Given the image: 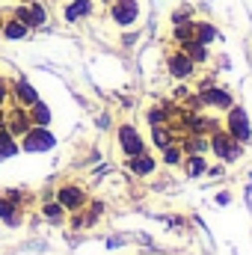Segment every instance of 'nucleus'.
I'll list each match as a JSON object with an SVG mask.
<instances>
[{
	"mask_svg": "<svg viewBox=\"0 0 252 255\" xmlns=\"http://www.w3.org/2000/svg\"><path fill=\"white\" fill-rule=\"evenodd\" d=\"M3 128H6L12 136H24V133L33 128V119H30V113H27L24 107H15V110L6 116V125Z\"/></svg>",
	"mask_w": 252,
	"mask_h": 255,
	"instance_id": "obj_8",
	"label": "nucleus"
},
{
	"mask_svg": "<svg viewBox=\"0 0 252 255\" xmlns=\"http://www.w3.org/2000/svg\"><path fill=\"white\" fill-rule=\"evenodd\" d=\"M21 148H24V151H48V148H54V133L42 125H33L24 133Z\"/></svg>",
	"mask_w": 252,
	"mask_h": 255,
	"instance_id": "obj_3",
	"label": "nucleus"
},
{
	"mask_svg": "<svg viewBox=\"0 0 252 255\" xmlns=\"http://www.w3.org/2000/svg\"><path fill=\"white\" fill-rule=\"evenodd\" d=\"M172 36H175V42H178V45L190 42V39H193V21H190V24H175Z\"/></svg>",
	"mask_w": 252,
	"mask_h": 255,
	"instance_id": "obj_24",
	"label": "nucleus"
},
{
	"mask_svg": "<svg viewBox=\"0 0 252 255\" xmlns=\"http://www.w3.org/2000/svg\"><path fill=\"white\" fill-rule=\"evenodd\" d=\"M130 172H133V175H151V172H154V157H151L148 151L130 157Z\"/></svg>",
	"mask_w": 252,
	"mask_h": 255,
	"instance_id": "obj_14",
	"label": "nucleus"
},
{
	"mask_svg": "<svg viewBox=\"0 0 252 255\" xmlns=\"http://www.w3.org/2000/svg\"><path fill=\"white\" fill-rule=\"evenodd\" d=\"M119 145H122V151H125L127 157H136V154H142V151H145L142 133H139L133 125H122V128H119Z\"/></svg>",
	"mask_w": 252,
	"mask_h": 255,
	"instance_id": "obj_6",
	"label": "nucleus"
},
{
	"mask_svg": "<svg viewBox=\"0 0 252 255\" xmlns=\"http://www.w3.org/2000/svg\"><path fill=\"white\" fill-rule=\"evenodd\" d=\"M15 98H18V104H24V107H33V104L39 101V95H36V89L30 86V80H18V83H15Z\"/></svg>",
	"mask_w": 252,
	"mask_h": 255,
	"instance_id": "obj_13",
	"label": "nucleus"
},
{
	"mask_svg": "<svg viewBox=\"0 0 252 255\" xmlns=\"http://www.w3.org/2000/svg\"><path fill=\"white\" fill-rule=\"evenodd\" d=\"M57 202L63 205L65 211H80L83 202H86V193L80 190V187H74V184H65V187H60V193H57Z\"/></svg>",
	"mask_w": 252,
	"mask_h": 255,
	"instance_id": "obj_9",
	"label": "nucleus"
},
{
	"mask_svg": "<svg viewBox=\"0 0 252 255\" xmlns=\"http://www.w3.org/2000/svg\"><path fill=\"white\" fill-rule=\"evenodd\" d=\"M12 18H18V21H21V24H27L30 30H33V27H39V24H36V15H33V9H30L27 3H21V6H15V12H12Z\"/></svg>",
	"mask_w": 252,
	"mask_h": 255,
	"instance_id": "obj_19",
	"label": "nucleus"
},
{
	"mask_svg": "<svg viewBox=\"0 0 252 255\" xmlns=\"http://www.w3.org/2000/svg\"><path fill=\"white\" fill-rule=\"evenodd\" d=\"M184 169H187L190 178H196V175H202V172L208 169V163H205V157H202V154H190L187 163H184Z\"/></svg>",
	"mask_w": 252,
	"mask_h": 255,
	"instance_id": "obj_20",
	"label": "nucleus"
},
{
	"mask_svg": "<svg viewBox=\"0 0 252 255\" xmlns=\"http://www.w3.org/2000/svg\"><path fill=\"white\" fill-rule=\"evenodd\" d=\"M110 15H113V21H116L119 27H130V24H136V18H139V3H136V0H113Z\"/></svg>",
	"mask_w": 252,
	"mask_h": 255,
	"instance_id": "obj_5",
	"label": "nucleus"
},
{
	"mask_svg": "<svg viewBox=\"0 0 252 255\" xmlns=\"http://www.w3.org/2000/svg\"><path fill=\"white\" fill-rule=\"evenodd\" d=\"M181 51L187 54L193 63H205V60H208V45H202V42H196V39L184 42V45H181Z\"/></svg>",
	"mask_w": 252,
	"mask_h": 255,
	"instance_id": "obj_15",
	"label": "nucleus"
},
{
	"mask_svg": "<svg viewBox=\"0 0 252 255\" xmlns=\"http://www.w3.org/2000/svg\"><path fill=\"white\" fill-rule=\"evenodd\" d=\"M95 12V3L92 0H71V3H65L63 15L68 24H77V21H83V18H89Z\"/></svg>",
	"mask_w": 252,
	"mask_h": 255,
	"instance_id": "obj_10",
	"label": "nucleus"
},
{
	"mask_svg": "<svg viewBox=\"0 0 252 255\" xmlns=\"http://www.w3.org/2000/svg\"><path fill=\"white\" fill-rule=\"evenodd\" d=\"M42 211H45V217H48V220H54V223H60V220H63V205H60V202H48V205H45V208H42Z\"/></svg>",
	"mask_w": 252,
	"mask_h": 255,
	"instance_id": "obj_26",
	"label": "nucleus"
},
{
	"mask_svg": "<svg viewBox=\"0 0 252 255\" xmlns=\"http://www.w3.org/2000/svg\"><path fill=\"white\" fill-rule=\"evenodd\" d=\"M181 151H184V148H178V145L169 142V145L163 148V160H166L169 166H175V163H181Z\"/></svg>",
	"mask_w": 252,
	"mask_h": 255,
	"instance_id": "obj_25",
	"label": "nucleus"
},
{
	"mask_svg": "<svg viewBox=\"0 0 252 255\" xmlns=\"http://www.w3.org/2000/svg\"><path fill=\"white\" fill-rule=\"evenodd\" d=\"M6 95H9V89H6V80H0V107H3V101H6Z\"/></svg>",
	"mask_w": 252,
	"mask_h": 255,
	"instance_id": "obj_28",
	"label": "nucleus"
},
{
	"mask_svg": "<svg viewBox=\"0 0 252 255\" xmlns=\"http://www.w3.org/2000/svg\"><path fill=\"white\" fill-rule=\"evenodd\" d=\"M6 125V113H3V107H0V128Z\"/></svg>",
	"mask_w": 252,
	"mask_h": 255,
	"instance_id": "obj_29",
	"label": "nucleus"
},
{
	"mask_svg": "<svg viewBox=\"0 0 252 255\" xmlns=\"http://www.w3.org/2000/svg\"><path fill=\"white\" fill-rule=\"evenodd\" d=\"M193 39L202 42V45H211V42L220 39V30L214 24H208V21H193Z\"/></svg>",
	"mask_w": 252,
	"mask_h": 255,
	"instance_id": "obj_12",
	"label": "nucleus"
},
{
	"mask_svg": "<svg viewBox=\"0 0 252 255\" xmlns=\"http://www.w3.org/2000/svg\"><path fill=\"white\" fill-rule=\"evenodd\" d=\"M208 145H211V151H214L223 163H235V160H241V154H244V142H238L229 130H220V128L211 133Z\"/></svg>",
	"mask_w": 252,
	"mask_h": 255,
	"instance_id": "obj_1",
	"label": "nucleus"
},
{
	"mask_svg": "<svg viewBox=\"0 0 252 255\" xmlns=\"http://www.w3.org/2000/svg\"><path fill=\"white\" fill-rule=\"evenodd\" d=\"M18 142H15V136L6 130V128H0V157H12V154H18Z\"/></svg>",
	"mask_w": 252,
	"mask_h": 255,
	"instance_id": "obj_17",
	"label": "nucleus"
},
{
	"mask_svg": "<svg viewBox=\"0 0 252 255\" xmlns=\"http://www.w3.org/2000/svg\"><path fill=\"white\" fill-rule=\"evenodd\" d=\"M154 142H157V148H166L169 142H172V128H163V125H154Z\"/></svg>",
	"mask_w": 252,
	"mask_h": 255,
	"instance_id": "obj_23",
	"label": "nucleus"
},
{
	"mask_svg": "<svg viewBox=\"0 0 252 255\" xmlns=\"http://www.w3.org/2000/svg\"><path fill=\"white\" fill-rule=\"evenodd\" d=\"M163 119H169V110H160V107H154V110L148 113V122H151V125H160Z\"/></svg>",
	"mask_w": 252,
	"mask_h": 255,
	"instance_id": "obj_27",
	"label": "nucleus"
},
{
	"mask_svg": "<svg viewBox=\"0 0 252 255\" xmlns=\"http://www.w3.org/2000/svg\"><path fill=\"white\" fill-rule=\"evenodd\" d=\"M199 98H202V104H205V107H214V110H232V107H235L232 92H229V89H223V86H214V83H211V86H205Z\"/></svg>",
	"mask_w": 252,
	"mask_h": 255,
	"instance_id": "obj_4",
	"label": "nucleus"
},
{
	"mask_svg": "<svg viewBox=\"0 0 252 255\" xmlns=\"http://www.w3.org/2000/svg\"><path fill=\"white\" fill-rule=\"evenodd\" d=\"M193 15H196V9H193V6H187V3H184V6H178V9L169 15V18H172V27H175V24H190V21H193Z\"/></svg>",
	"mask_w": 252,
	"mask_h": 255,
	"instance_id": "obj_21",
	"label": "nucleus"
},
{
	"mask_svg": "<svg viewBox=\"0 0 252 255\" xmlns=\"http://www.w3.org/2000/svg\"><path fill=\"white\" fill-rule=\"evenodd\" d=\"M3 21H6V18H3V15H0V33H3Z\"/></svg>",
	"mask_w": 252,
	"mask_h": 255,
	"instance_id": "obj_31",
	"label": "nucleus"
},
{
	"mask_svg": "<svg viewBox=\"0 0 252 255\" xmlns=\"http://www.w3.org/2000/svg\"><path fill=\"white\" fill-rule=\"evenodd\" d=\"M205 148H211V145H208V139H202L199 133H193V139L187 136V142H184V151H187V154H202Z\"/></svg>",
	"mask_w": 252,
	"mask_h": 255,
	"instance_id": "obj_22",
	"label": "nucleus"
},
{
	"mask_svg": "<svg viewBox=\"0 0 252 255\" xmlns=\"http://www.w3.org/2000/svg\"><path fill=\"white\" fill-rule=\"evenodd\" d=\"M27 33H30V27L27 24H21L18 18H6L3 21V39H9V42H21V39H27Z\"/></svg>",
	"mask_w": 252,
	"mask_h": 255,
	"instance_id": "obj_11",
	"label": "nucleus"
},
{
	"mask_svg": "<svg viewBox=\"0 0 252 255\" xmlns=\"http://www.w3.org/2000/svg\"><path fill=\"white\" fill-rule=\"evenodd\" d=\"M0 220L9 226H18V202L12 199H0Z\"/></svg>",
	"mask_w": 252,
	"mask_h": 255,
	"instance_id": "obj_16",
	"label": "nucleus"
},
{
	"mask_svg": "<svg viewBox=\"0 0 252 255\" xmlns=\"http://www.w3.org/2000/svg\"><path fill=\"white\" fill-rule=\"evenodd\" d=\"M166 68H169V74L175 80H187V77H193V71H196V63L190 60L184 51H175V54L166 57Z\"/></svg>",
	"mask_w": 252,
	"mask_h": 255,
	"instance_id": "obj_7",
	"label": "nucleus"
},
{
	"mask_svg": "<svg viewBox=\"0 0 252 255\" xmlns=\"http://www.w3.org/2000/svg\"><path fill=\"white\" fill-rule=\"evenodd\" d=\"M226 130H229L238 142H250V139H252V125H250V116H247V110H244V107H232V110H229Z\"/></svg>",
	"mask_w": 252,
	"mask_h": 255,
	"instance_id": "obj_2",
	"label": "nucleus"
},
{
	"mask_svg": "<svg viewBox=\"0 0 252 255\" xmlns=\"http://www.w3.org/2000/svg\"><path fill=\"white\" fill-rule=\"evenodd\" d=\"M30 119H33V125L48 128V125H51V110H48V104L36 101V104H33V110H30Z\"/></svg>",
	"mask_w": 252,
	"mask_h": 255,
	"instance_id": "obj_18",
	"label": "nucleus"
},
{
	"mask_svg": "<svg viewBox=\"0 0 252 255\" xmlns=\"http://www.w3.org/2000/svg\"><path fill=\"white\" fill-rule=\"evenodd\" d=\"M21 3H27V6H30V3H39V0H21Z\"/></svg>",
	"mask_w": 252,
	"mask_h": 255,
	"instance_id": "obj_30",
	"label": "nucleus"
}]
</instances>
